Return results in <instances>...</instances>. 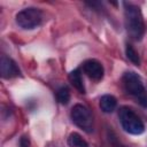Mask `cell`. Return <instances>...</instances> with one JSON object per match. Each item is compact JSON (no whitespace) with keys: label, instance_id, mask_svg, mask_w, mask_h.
Listing matches in <instances>:
<instances>
[{"label":"cell","instance_id":"1","mask_svg":"<svg viewBox=\"0 0 147 147\" xmlns=\"http://www.w3.org/2000/svg\"><path fill=\"white\" fill-rule=\"evenodd\" d=\"M124 23L129 36L133 40H140L145 33V21L140 7L133 3H124Z\"/></svg>","mask_w":147,"mask_h":147},{"label":"cell","instance_id":"2","mask_svg":"<svg viewBox=\"0 0 147 147\" xmlns=\"http://www.w3.org/2000/svg\"><path fill=\"white\" fill-rule=\"evenodd\" d=\"M122 84L125 92L131 95L136 101L147 108V88L141 79V77L134 71H126L122 77Z\"/></svg>","mask_w":147,"mask_h":147},{"label":"cell","instance_id":"3","mask_svg":"<svg viewBox=\"0 0 147 147\" xmlns=\"http://www.w3.org/2000/svg\"><path fill=\"white\" fill-rule=\"evenodd\" d=\"M118 118L125 132L133 134V136H139L144 133L145 124L142 119L130 107H126V106L121 107L118 109Z\"/></svg>","mask_w":147,"mask_h":147},{"label":"cell","instance_id":"4","mask_svg":"<svg viewBox=\"0 0 147 147\" xmlns=\"http://www.w3.org/2000/svg\"><path fill=\"white\" fill-rule=\"evenodd\" d=\"M16 24L24 30H33L42 22V13L36 7H28L18 11L15 16Z\"/></svg>","mask_w":147,"mask_h":147},{"label":"cell","instance_id":"5","mask_svg":"<svg viewBox=\"0 0 147 147\" xmlns=\"http://www.w3.org/2000/svg\"><path fill=\"white\" fill-rule=\"evenodd\" d=\"M70 117H71V121L83 131L87 133L93 131V116L91 110L86 106L82 103L75 105L71 108Z\"/></svg>","mask_w":147,"mask_h":147},{"label":"cell","instance_id":"6","mask_svg":"<svg viewBox=\"0 0 147 147\" xmlns=\"http://www.w3.org/2000/svg\"><path fill=\"white\" fill-rule=\"evenodd\" d=\"M82 68H83V72L94 82H100L103 78L105 69L101 62H99L98 60H94V59L86 60L83 63Z\"/></svg>","mask_w":147,"mask_h":147},{"label":"cell","instance_id":"7","mask_svg":"<svg viewBox=\"0 0 147 147\" xmlns=\"http://www.w3.org/2000/svg\"><path fill=\"white\" fill-rule=\"evenodd\" d=\"M0 72H1L2 78H6V79L17 77L21 74L20 68L17 67L16 62L13 59H10L9 56H7V55H1V59H0Z\"/></svg>","mask_w":147,"mask_h":147},{"label":"cell","instance_id":"8","mask_svg":"<svg viewBox=\"0 0 147 147\" xmlns=\"http://www.w3.org/2000/svg\"><path fill=\"white\" fill-rule=\"evenodd\" d=\"M99 106L101 108V110L106 114H109V113H113L116 107H117V100L114 95L111 94H105L100 98V102H99Z\"/></svg>","mask_w":147,"mask_h":147},{"label":"cell","instance_id":"9","mask_svg":"<svg viewBox=\"0 0 147 147\" xmlns=\"http://www.w3.org/2000/svg\"><path fill=\"white\" fill-rule=\"evenodd\" d=\"M69 80L79 93H85V87H84V83H83V78L79 69H75L69 74Z\"/></svg>","mask_w":147,"mask_h":147},{"label":"cell","instance_id":"10","mask_svg":"<svg viewBox=\"0 0 147 147\" xmlns=\"http://www.w3.org/2000/svg\"><path fill=\"white\" fill-rule=\"evenodd\" d=\"M68 145L69 147H88L87 142L77 132L70 133V136L68 137Z\"/></svg>","mask_w":147,"mask_h":147},{"label":"cell","instance_id":"11","mask_svg":"<svg viewBox=\"0 0 147 147\" xmlns=\"http://www.w3.org/2000/svg\"><path fill=\"white\" fill-rule=\"evenodd\" d=\"M125 53H126V57L136 65H139L140 64V57H139V54L138 52L133 48V46L131 44H127L126 47H125Z\"/></svg>","mask_w":147,"mask_h":147},{"label":"cell","instance_id":"12","mask_svg":"<svg viewBox=\"0 0 147 147\" xmlns=\"http://www.w3.org/2000/svg\"><path fill=\"white\" fill-rule=\"evenodd\" d=\"M56 99L61 105H67L70 100V91L67 86H62L56 92Z\"/></svg>","mask_w":147,"mask_h":147},{"label":"cell","instance_id":"13","mask_svg":"<svg viewBox=\"0 0 147 147\" xmlns=\"http://www.w3.org/2000/svg\"><path fill=\"white\" fill-rule=\"evenodd\" d=\"M108 139H109L110 144H111L114 147H127L126 145H124V144L115 136V133H114L113 131H109V132H108Z\"/></svg>","mask_w":147,"mask_h":147},{"label":"cell","instance_id":"14","mask_svg":"<svg viewBox=\"0 0 147 147\" xmlns=\"http://www.w3.org/2000/svg\"><path fill=\"white\" fill-rule=\"evenodd\" d=\"M29 139L26 138V137H22L21 138V141H20V145H21V147H29Z\"/></svg>","mask_w":147,"mask_h":147}]
</instances>
